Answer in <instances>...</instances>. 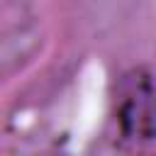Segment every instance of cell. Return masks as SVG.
Instances as JSON below:
<instances>
[{
    "label": "cell",
    "mask_w": 156,
    "mask_h": 156,
    "mask_svg": "<svg viewBox=\"0 0 156 156\" xmlns=\"http://www.w3.org/2000/svg\"><path fill=\"white\" fill-rule=\"evenodd\" d=\"M119 124L122 132L136 141L149 144L154 139V110H151V73L146 68H136L129 76L122 102H119Z\"/></svg>",
    "instance_id": "cell-1"
}]
</instances>
